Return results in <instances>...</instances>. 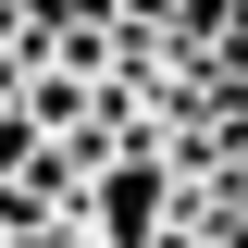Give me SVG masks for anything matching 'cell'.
I'll return each mask as SVG.
<instances>
[{
	"instance_id": "obj_1",
	"label": "cell",
	"mask_w": 248,
	"mask_h": 248,
	"mask_svg": "<svg viewBox=\"0 0 248 248\" xmlns=\"http://www.w3.org/2000/svg\"><path fill=\"white\" fill-rule=\"evenodd\" d=\"M0 50H13V62H25V13H13V0H0Z\"/></svg>"
},
{
	"instance_id": "obj_2",
	"label": "cell",
	"mask_w": 248,
	"mask_h": 248,
	"mask_svg": "<svg viewBox=\"0 0 248 248\" xmlns=\"http://www.w3.org/2000/svg\"><path fill=\"white\" fill-rule=\"evenodd\" d=\"M50 248H87V236H50Z\"/></svg>"
}]
</instances>
